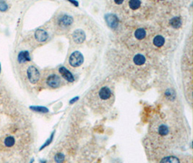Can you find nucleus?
<instances>
[{"label":"nucleus","instance_id":"obj_11","mask_svg":"<svg viewBox=\"0 0 193 163\" xmlns=\"http://www.w3.org/2000/svg\"><path fill=\"white\" fill-rule=\"evenodd\" d=\"M73 18L69 16H67V15H64V16H62L59 20V23L60 26H64V27L70 26L73 23Z\"/></svg>","mask_w":193,"mask_h":163},{"label":"nucleus","instance_id":"obj_25","mask_svg":"<svg viewBox=\"0 0 193 163\" xmlns=\"http://www.w3.org/2000/svg\"><path fill=\"white\" fill-rule=\"evenodd\" d=\"M0 73H1V65H0Z\"/></svg>","mask_w":193,"mask_h":163},{"label":"nucleus","instance_id":"obj_22","mask_svg":"<svg viewBox=\"0 0 193 163\" xmlns=\"http://www.w3.org/2000/svg\"><path fill=\"white\" fill-rule=\"evenodd\" d=\"M53 136H54V134H52V136H51V137H50V138H49V139L48 140H47V141L46 142V143H45V144H43V145L42 146V147H41L40 150H41V149H43V148H45V147H47V146H48L49 144H50V143H51V142H52V139H53Z\"/></svg>","mask_w":193,"mask_h":163},{"label":"nucleus","instance_id":"obj_23","mask_svg":"<svg viewBox=\"0 0 193 163\" xmlns=\"http://www.w3.org/2000/svg\"><path fill=\"white\" fill-rule=\"evenodd\" d=\"M115 3H116L117 5H121V4L123 3V1H120V2H119V1H115Z\"/></svg>","mask_w":193,"mask_h":163},{"label":"nucleus","instance_id":"obj_18","mask_svg":"<svg viewBox=\"0 0 193 163\" xmlns=\"http://www.w3.org/2000/svg\"><path fill=\"white\" fill-rule=\"evenodd\" d=\"M4 143H5V145L7 147H12V146L15 145V139H14V137L12 136H7L5 138V141H4Z\"/></svg>","mask_w":193,"mask_h":163},{"label":"nucleus","instance_id":"obj_24","mask_svg":"<svg viewBox=\"0 0 193 163\" xmlns=\"http://www.w3.org/2000/svg\"><path fill=\"white\" fill-rule=\"evenodd\" d=\"M70 2H71V3H73L74 5H76V6H78V3L76 2H72V1H71Z\"/></svg>","mask_w":193,"mask_h":163},{"label":"nucleus","instance_id":"obj_8","mask_svg":"<svg viewBox=\"0 0 193 163\" xmlns=\"http://www.w3.org/2000/svg\"><path fill=\"white\" fill-rule=\"evenodd\" d=\"M59 73L61 74L62 76L63 77L66 81H67L68 82L72 83L75 81V78H74L73 74L68 71L66 68L64 67L59 68Z\"/></svg>","mask_w":193,"mask_h":163},{"label":"nucleus","instance_id":"obj_19","mask_svg":"<svg viewBox=\"0 0 193 163\" xmlns=\"http://www.w3.org/2000/svg\"><path fill=\"white\" fill-rule=\"evenodd\" d=\"M65 160V156L62 153H57L54 156V161L56 163H63Z\"/></svg>","mask_w":193,"mask_h":163},{"label":"nucleus","instance_id":"obj_15","mask_svg":"<svg viewBox=\"0 0 193 163\" xmlns=\"http://www.w3.org/2000/svg\"><path fill=\"white\" fill-rule=\"evenodd\" d=\"M133 61L135 65H137L138 66L143 65L145 62V57L143 55V54H137L134 57Z\"/></svg>","mask_w":193,"mask_h":163},{"label":"nucleus","instance_id":"obj_10","mask_svg":"<svg viewBox=\"0 0 193 163\" xmlns=\"http://www.w3.org/2000/svg\"><path fill=\"white\" fill-rule=\"evenodd\" d=\"M73 40L77 43H81L86 39V34L82 30H76L73 33Z\"/></svg>","mask_w":193,"mask_h":163},{"label":"nucleus","instance_id":"obj_14","mask_svg":"<svg viewBox=\"0 0 193 163\" xmlns=\"http://www.w3.org/2000/svg\"><path fill=\"white\" fill-rule=\"evenodd\" d=\"M153 42V44L156 47H161L164 44V43H165V39H164V37L162 36L158 35L154 37Z\"/></svg>","mask_w":193,"mask_h":163},{"label":"nucleus","instance_id":"obj_12","mask_svg":"<svg viewBox=\"0 0 193 163\" xmlns=\"http://www.w3.org/2000/svg\"><path fill=\"white\" fill-rule=\"evenodd\" d=\"M18 60L19 63H24L25 62L30 61L31 60V57H30L29 53L27 51L20 52L18 56Z\"/></svg>","mask_w":193,"mask_h":163},{"label":"nucleus","instance_id":"obj_17","mask_svg":"<svg viewBox=\"0 0 193 163\" xmlns=\"http://www.w3.org/2000/svg\"><path fill=\"white\" fill-rule=\"evenodd\" d=\"M129 7L132 10H136V9H139L140 7L141 6V2L137 1V0H132V1L129 2Z\"/></svg>","mask_w":193,"mask_h":163},{"label":"nucleus","instance_id":"obj_2","mask_svg":"<svg viewBox=\"0 0 193 163\" xmlns=\"http://www.w3.org/2000/svg\"><path fill=\"white\" fill-rule=\"evenodd\" d=\"M171 123H169L165 118H158V120L153 123L151 128V136L152 139L156 143H158L160 145L167 146L171 140H174V136H176L174 134V130L176 128Z\"/></svg>","mask_w":193,"mask_h":163},{"label":"nucleus","instance_id":"obj_9","mask_svg":"<svg viewBox=\"0 0 193 163\" xmlns=\"http://www.w3.org/2000/svg\"><path fill=\"white\" fill-rule=\"evenodd\" d=\"M48 37L47 32L43 29H38L35 32V38L39 42H45Z\"/></svg>","mask_w":193,"mask_h":163},{"label":"nucleus","instance_id":"obj_5","mask_svg":"<svg viewBox=\"0 0 193 163\" xmlns=\"http://www.w3.org/2000/svg\"><path fill=\"white\" fill-rule=\"evenodd\" d=\"M46 83L47 86L50 88H56L61 86L62 81L59 77L56 74H52V75H49L46 78Z\"/></svg>","mask_w":193,"mask_h":163},{"label":"nucleus","instance_id":"obj_21","mask_svg":"<svg viewBox=\"0 0 193 163\" xmlns=\"http://www.w3.org/2000/svg\"><path fill=\"white\" fill-rule=\"evenodd\" d=\"M8 9V5L5 1H0V11L1 12H5Z\"/></svg>","mask_w":193,"mask_h":163},{"label":"nucleus","instance_id":"obj_3","mask_svg":"<svg viewBox=\"0 0 193 163\" xmlns=\"http://www.w3.org/2000/svg\"><path fill=\"white\" fill-rule=\"evenodd\" d=\"M27 75L28 80H29L31 83H33V84H35V83L39 82L41 77L39 71L33 65L29 66V68H28Z\"/></svg>","mask_w":193,"mask_h":163},{"label":"nucleus","instance_id":"obj_16","mask_svg":"<svg viewBox=\"0 0 193 163\" xmlns=\"http://www.w3.org/2000/svg\"><path fill=\"white\" fill-rule=\"evenodd\" d=\"M146 36V31L143 28H138L135 32V36L138 40H142Z\"/></svg>","mask_w":193,"mask_h":163},{"label":"nucleus","instance_id":"obj_4","mask_svg":"<svg viewBox=\"0 0 193 163\" xmlns=\"http://www.w3.org/2000/svg\"><path fill=\"white\" fill-rule=\"evenodd\" d=\"M84 61V57L80 52H75L71 54L69 58V63L74 68L80 66Z\"/></svg>","mask_w":193,"mask_h":163},{"label":"nucleus","instance_id":"obj_20","mask_svg":"<svg viewBox=\"0 0 193 163\" xmlns=\"http://www.w3.org/2000/svg\"><path fill=\"white\" fill-rule=\"evenodd\" d=\"M31 109L32 110L35 111V112H38V113H48L49 109L47 108L44 107H39V106H33V107H31Z\"/></svg>","mask_w":193,"mask_h":163},{"label":"nucleus","instance_id":"obj_6","mask_svg":"<svg viewBox=\"0 0 193 163\" xmlns=\"http://www.w3.org/2000/svg\"><path fill=\"white\" fill-rule=\"evenodd\" d=\"M158 163H183L179 157L176 155H164V157H161Z\"/></svg>","mask_w":193,"mask_h":163},{"label":"nucleus","instance_id":"obj_1","mask_svg":"<svg viewBox=\"0 0 193 163\" xmlns=\"http://www.w3.org/2000/svg\"><path fill=\"white\" fill-rule=\"evenodd\" d=\"M114 95L113 88L108 85H104L90 93L88 102L94 110L103 113L111 107Z\"/></svg>","mask_w":193,"mask_h":163},{"label":"nucleus","instance_id":"obj_13","mask_svg":"<svg viewBox=\"0 0 193 163\" xmlns=\"http://www.w3.org/2000/svg\"><path fill=\"white\" fill-rule=\"evenodd\" d=\"M169 23L174 28H179L182 25V20H181L180 17H175V18H171L170 20Z\"/></svg>","mask_w":193,"mask_h":163},{"label":"nucleus","instance_id":"obj_7","mask_svg":"<svg viewBox=\"0 0 193 163\" xmlns=\"http://www.w3.org/2000/svg\"><path fill=\"white\" fill-rule=\"evenodd\" d=\"M106 21H107L108 26L111 28H116L118 26V18L113 14H107L106 16Z\"/></svg>","mask_w":193,"mask_h":163}]
</instances>
